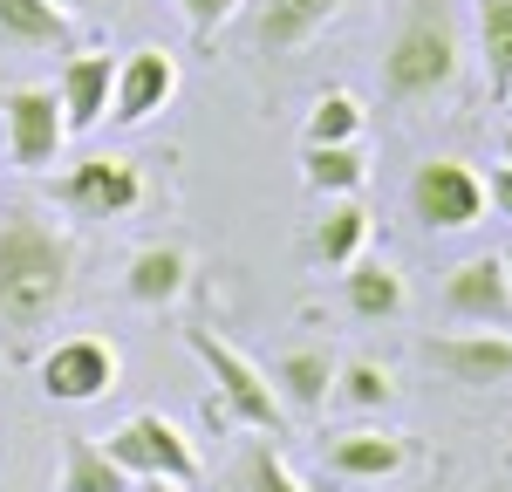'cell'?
Masks as SVG:
<instances>
[{
  "label": "cell",
  "instance_id": "4316f807",
  "mask_svg": "<svg viewBox=\"0 0 512 492\" xmlns=\"http://www.w3.org/2000/svg\"><path fill=\"white\" fill-rule=\"evenodd\" d=\"M485 205H492L499 219H512V164H499V171L485 178Z\"/></svg>",
  "mask_w": 512,
  "mask_h": 492
},
{
  "label": "cell",
  "instance_id": "8fae6325",
  "mask_svg": "<svg viewBox=\"0 0 512 492\" xmlns=\"http://www.w3.org/2000/svg\"><path fill=\"white\" fill-rule=\"evenodd\" d=\"M342 7H349V0H253L246 48H253L260 62H287V55H301Z\"/></svg>",
  "mask_w": 512,
  "mask_h": 492
},
{
  "label": "cell",
  "instance_id": "f1b7e54d",
  "mask_svg": "<svg viewBox=\"0 0 512 492\" xmlns=\"http://www.w3.org/2000/svg\"><path fill=\"white\" fill-rule=\"evenodd\" d=\"M130 492H185V486H171V479H137Z\"/></svg>",
  "mask_w": 512,
  "mask_h": 492
},
{
  "label": "cell",
  "instance_id": "30bf717a",
  "mask_svg": "<svg viewBox=\"0 0 512 492\" xmlns=\"http://www.w3.org/2000/svg\"><path fill=\"white\" fill-rule=\"evenodd\" d=\"M444 322L465 328H506L512 322V274L499 253H472L444 274Z\"/></svg>",
  "mask_w": 512,
  "mask_h": 492
},
{
  "label": "cell",
  "instance_id": "ac0fdd59",
  "mask_svg": "<svg viewBox=\"0 0 512 492\" xmlns=\"http://www.w3.org/2000/svg\"><path fill=\"white\" fill-rule=\"evenodd\" d=\"M362 246H369V205L362 199H328V212L308 226V260L328 267V274H342L349 260H362Z\"/></svg>",
  "mask_w": 512,
  "mask_h": 492
},
{
  "label": "cell",
  "instance_id": "3957f363",
  "mask_svg": "<svg viewBox=\"0 0 512 492\" xmlns=\"http://www.w3.org/2000/svg\"><path fill=\"white\" fill-rule=\"evenodd\" d=\"M185 349H192L198 363H205V376H212V397H205V417L212 424H246V431H274L287 424V404H280V390L267 383V369L253 363V356H239L233 342L219 335V328L192 322L185 328Z\"/></svg>",
  "mask_w": 512,
  "mask_h": 492
},
{
  "label": "cell",
  "instance_id": "7402d4cb",
  "mask_svg": "<svg viewBox=\"0 0 512 492\" xmlns=\"http://www.w3.org/2000/svg\"><path fill=\"white\" fill-rule=\"evenodd\" d=\"M137 479L123 472L96 438H69L62 445V472H55V492H130Z\"/></svg>",
  "mask_w": 512,
  "mask_h": 492
},
{
  "label": "cell",
  "instance_id": "9c48e42d",
  "mask_svg": "<svg viewBox=\"0 0 512 492\" xmlns=\"http://www.w3.org/2000/svg\"><path fill=\"white\" fill-rule=\"evenodd\" d=\"M437 376L465 383V390H492V383H512V335L506 328H465V335H424L417 349Z\"/></svg>",
  "mask_w": 512,
  "mask_h": 492
},
{
  "label": "cell",
  "instance_id": "ba28073f",
  "mask_svg": "<svg viewBox=\"0 0 512 492\" xmlns=\"http://www.w3.org/2000/svg\"><path fill=\"white\" fill-rule=\"evenodd\" d=\"M410 219L424 233H465L485 219V178L465 158H424L410 178Z\"/></svg>",
  "mask_w": 512,
  "mask_h": 492
},
{
  "label": "cell",
  "instance_id": "2e32d148",
  "mask_svg": "<svg viewBox=\"0 0 512 492\" xmlns=\"http://www.w3.org/2000/svg\"><path fill=\"white\" fill-rule=\"evenodd\" d=\"M185 287H192V253L178 240H144L123 260V294H130L137 308H164V301H178Z\"/></svg>",
  "mask_w": 512,
  "mask_h": 492
},
{
  "label": "cell",
  "instance_id": "5b68a950",
  "mask_svg": "<svg viewBox=\"0 0 512 492\" xmlns=\"http://www.w3.org/2000/svg\"><path fill=\"white\" fill-rule=\"evenodd\" d=\"M117 376H123V356L103 335H62V342L35 349V383L48 404H96V397L117 390Z\"/></svg>",
  "mask_w": 512,
  "mask_h": 492
},
{
  "label": "cell",
  "instance_id": "277c9868",
  "mask_svg": "<svg viewBox=\"0 0 512 492\" xmlns=\"http://www.w3.org/2000/svg\"><path fill=\"white\" fill-rule=\"evenodd\" d=\"M0 130H7V164L14 171H55L69 151V117H62V96L55 82H14L0 96Z\"/></svg>",
  "mask_w": 512,
  "mask_h": 492
},
{
  "label": "cell",
  "instance_id": "f546056e",
  "mask_svg": "<svg viewBox=\"0 0 512 492\" xmlns=\"http://www.w3.org/2000/svg\"><path fill=\"white\" fill-rule=\"evenodd\" d=\"M499 164H512V123H506V137H499Z\"/></svg>",
  "mask_w": 512,
  "mask_h": 492
},
{
  "label": "cell",
  "instance_id": "83f0119b",
  "mask_svg": "<svg viewBox=\"0 0 512 492\" xmlns=\"http://www.w3.org/2000/svg\"><path fill=\"white\" fill-rule=\"evenodd\" d=\"M55 7H62V14H76V21H82V14H96L103 0H55Z\"/></svg>",
  "mask_w": 512,
  "mask_h": 492
},
{
  "label": "cell",
  "instance_id": "d4e9b609",
  "mask_svg": "<svg viewBox=\"0 0 512 492\" xmlns=\"http://www.w3.org/2000/svg\"><path fill=\"white\" fill-rule=\"evenodd\" d=\"M239 492H308V486L294 479V465L267 438H253V445L239 451Z\"/></svg>",
  "mask_w": 512,
  "mask_h": 492
},
{
  "label": "cell",
  "instance_id": "484cf974",
  "mask_svg": "<svg viewBox=\"0 0 512 492\" xmlns=\"http://www.w3.org/2000/svg\"><path fill=\"white\" fill-rule=\"evenodd\" d=\"M178 14L192 21V35H198V41H212V35H219V28H226V21L239 14V0H178Z\"/></svg>",
  "mask_w": 512,
  "mask_h": 492
},
{
  "label": "cell",
  "instance_id": "7c38bea8",
  "mask_svg": "<svg viewBox=\"0 0 512 492\" xmlns=\"http://www.w3.org/2000/svg\"><path fill=\"white\" fill-rule=\"evenodd\" d=\"M178 96V55L171 48H130L117 62V89H110V123L123 130H137V123H151Z\"/></svg>",
  "mask_w": 512,
  "mask_h": 492
},
{
  "label": "cell",
  "instance_id": "7a4b0ae2",
  "mask_svg": "<svg viewBox=\"0 0 512 492\" xmlns=\"http://www.w3.org/2000/svg\"><path fill=\"white\" fill-rule=\"evenodd\" d=\"M458 69H465V48H458V21L444 0H396L390 41H383V69H376V89L390 110H424L437 96L458 89Z\"/></svg>",
  "mask_w": 512,
  "mask_h": 492
},
{
  "label": "cell",
  "instance_id": "52a82bcc",
  "mask_svg": "<svg viewBox=\"0 0 512 492\" xmlns=\"http://www.w3.org/2000/svg\"><path fill=\"white\" fill-rule=\"evenodd\" d=\"M110 458H117L130 479H171V486H198V451L192 438L164 417V410H137L110 431Z\"/></svg>",
  "mask_w": 512,
  "mask_h": 492
},
{
  "label": "cell",
  "instance_id": "4fadbf2b",
  "mask_svg": "<svg viewBox=\"0 0 512 492\" xmlns=\"http://www.w3.org/2000/svg\"><path fill=\"white\" fill-rule=\"evenodd\" d=\"M110 89H117L110 48H69V62L55 69V96H62L69 137H82V130H96V123L110 117Z\"/></svg>",
  "mask_w": 512,
  "mask_h": 492
},
{
  "label": "cell",
  "instance_id": "e0dca14e",
  "mask_svg": "<svg viewBox=\"0 0 512 492\" xmlns=\"http://www.w3.org/2000/svg\"><path fill=\"white\" fill-rule=\"evenodd\" d=\"M76 41V14L55 0H0V48L7 55H55Z\"/></svg>",
  "mask_w": 512,
  "mask_h": 492
},
{
  "label": "cell",
  "instance_id": "8992f818",
  "mask_svg": "<svg viewBox=\"0 0 512 492\" xmlns=\"http://www.w3.org/2000/svg\"><path fill=\"white\" fill-rule=\"evenodd\" d=\"M144 164L123 158V151H96V158L69 164L55 185H48V199L62 205V212H76V219H123V212H137L144 205Z\"/></svg>",
  "mask_w": 512,
  "mask_h": 492
},
{
  "label": "cell",
  "instance_id": "d6986e66",
  "mask_svg": "<svg viewBox=\"0 0 512 492\" xmlns=\"http://www.w3.org/2000/svg\"><path fill=\"white\" fill-rule=\"evenodd\" d=\"M342 301H349L355 322H396L403 315V274H396L390 260L362 253V260L342 267Z\"/></svg>",
  "mask_w": 512,
  "mask_h": 492
},
{
  "label": "cell",
  "instance_id": "cb8c5ba5",
  "mask_svg": "<svg viewBox=\"0 0 512 492\" xmlns=\"http://www.w3.org/2000/svg\"><path fill=\"white\" fill-rule=\"evenodd\" d=\"M335 404L349 410H390L396 404V376L376 356H349V363H335Z\"/></svg>",
  "mask_w": 512,
  "mask_h": 492
},
{
  "label": "cell",
  "instance_id": "1f68e13d",
  "mask_svg": "<svg viewBox=\"0 0 512 492\" xmlns=\"http://www.w3.org/2000/svg\"><path fill=\"white\" fill-rule=\"evenodd\" d=\"M506 110H512V96H506Z\"/></svg>",
  "mask_w": 512,
  "mask_h": 492
},
{
  "label": "cell",
  "instance_id": "603a6c76",
  "mask_svg": "<svg viewBox=\"0 0 512 492\" xmlns=\"http://www.w3.org/2000/svg\"><path fill=\"white\" fill-rule=\"evenodd\" d=\"M362 123H369V110L355 103L349 89H321L315 110H308L301 144H362Z\"/></svg>",
  "mask_w": 512,
  "mask_h": 492
},
{
  "label": "cell",
  "instance_id": "4dcf8cb0",
  "mask_svg": "<svg viewBox=\"0 0 512 492\" xmlns=\"http://www.w3.org/2000/svg\"><path fill=\"white\" fill-rule=\"evenodd\" d=\"M499 260H506V274H512V246H506V253H499Z\"/></svg>",
  "mask_w": 512,
  "mask_h": 492
},
{
  "label": "cell",
  "instance_id": "44dd1931",
  "mask_svg": "<svg viewBox=\"0 0 512 492\" xmlns=\"http://www.w3.org/2000/svg\"><path fill=\"white\" fill-rule=\"evenodd\" d=\"M472 28H478V55H485V89L492 103L512 96V0H472Z\"/></svg>",
  "mask_w": 512,
  "mask_h": 492
},
{
  "label": "cell",
  "instance_id": "5bb4252c",
  "mask_svg": "<svg viewBox=\"0 0 512 492\" xmlns=\"http://www.w3.org/2000/svg\"><path fill=\"white\" fill-rule=\"evenodd\" d=\"M321 465L335 479H349V486H376V479H396L410 465V438L403 431H328Z\"/></svg>",
  "mask_w": 512,
  "mask_h": 492
},
{
  "label": "cell",
  "instance_id": "9a60e30c",
  "mask_svg": "<svg viewBox=\"0 0 512 492\" xmlns=\"http://www.w3.org/2000/svg\"><path fill=\"white\" fill-rule=\"evenodd\" d=\"M335 349L328 342H301V349H287V356H274V369H267V383L280 390V404L301 410V417H315V410H328V397H335Z\"/></svg>",
  "mask_w": 512,
  "mask_h": 492
},
{
  "label": "cell",
  "instance_id": "6da1fadb",
  "mask_svg": "<svg viewBox=\"0 0 512 492\" xmlns=\"http://www.w3.org/2000/svg\"><path fill=\"white\" fill-rule=\"evenodd\" d=\"M76 294V233L35 199L0 205V363H35Z\"/></svg>",
  "mask_w": 512,
  "mask_h": 492
},
{
  "label": "cell",
  "instance_id": "ffe728a7",
  "mask_svg": "<svg viewBox=\"0 0 512 492\" xmlns=\"http://www.w3.org/2000/svg\"><path fill=\"white\" fill-rule=\"evenodd\" d=\"M301 178L321 199H355L369 178V158H362V144H301Z\"/></svg>",
  "mask_w": 512,
  "mask_h": 492
}]
</instances>
